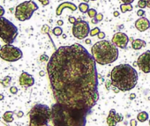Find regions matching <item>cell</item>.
<instances>
[{"label":"cell","instance_id":"7","mask_svg":"<svg viewBox=\"0 0 150 126\" xmlns=\"http://www.w3.org/2000/svg\"><path fill=\"white\" fill-rule=\"evenodd\" d=\"M38 10V6L33 0L25 1L20 4L15 9V18L19 21H26L31 19L34 12Z\"/></svg>","mask_w":150,"mask_h":126},{"label":"cell","instance_id":"1","mask_svg":"<svg viewBox=\"0 0 150 126\" xmlns=\"http://www.w3.org/2000/svg\"><path fill=\"white\" fill-rule=\"evenodd\" d=\"M96 62L80 44L61 46L51 55L47 72L56 102L90 112L99 99Z\"/></svg>","mask_w":150,"mask_h":126},{"label":"cell","instance_id":"29","mask_svg":"<svg viewBox=\"0 0 150 126\" xmlns=\"http://www.w3.org/2000/svg\"><path fill=\"white\" fill-rule=\"evenodd\" d=\"M137 15H138V16H140V17L144 16V15H145V11L143 9H140L139 11L137 12Z\"/></svg>","mask_w":150,"mask_h":126},{"label":"cell","instance_id":"47","mask_svg":"<svg viewBox=\"0 0 150 126\" xmlns=\"http://www.w3.org/2000/svg\"><path fill=\"white\" fill-rule=\"evenodd\" d=\"M148 124H149V126H150V120H149V122H148Z\"/></svg>","mask_w":150,"mask_h":126},{"label":"cell","instance_id":"37","mask_svg":"<svg viewBox=\"0 0 150 126\" xmlns=\"http://www.w3.org/2000/svg\"><path fill=\"white\" fill-rule=\"evenodd\" d=\"M124 4H132V3L134 1V0H121Z\"/></svg>","mask_w":150,"mask_h":126},{"label":"cell","instance_id":"12","mask_svg":"<svg viewBox=\"0 0 150 126\" xmlns=\"http://www.w3.org/2000/svg\"><path fill=\"white\" fill-rule=\"evenodd\" d=\"M20 85L22 87L25 88H28V87L32 86L34 84V78L32 75H30L29 73L26 72H23L20 74L19 78Z\"/></svg>","mask_w":150,"mask_h":126},{"label":"cell","instance_id":"41","mask_svg":"<svg viewBox=\"0 0 150 126\" xmlns=\"http://www.w3.org/2000/svg\"><path fill=\"white\" fill-rule=\"evenodd\" d=\"M63 24H64V22H63V20H58V26H62Z\"/></svg>","mask_w":150,"mask_h":126},{"label":"cell","instance_id":"44","mask_svg":"<svg viewBox=\"0 0 150 126\" xmlns=\"http://www.w3.org/2000/svg\"><path fill=\"white\" fill-rule=\"evenodd\" d=\"M114 16L115 17H118L119 16V12H114Z\"/></svg>","mask_w":150,"mask_h":126},{"label":"cell","instance_id":"2","mask_svg":"<svg viewBox=\"0 0 150 126\" xmlns=\"http://www.w3.org/2000/svg\"><path fill=\"white\" fill-rule=\"evenodd\" d=\"M88 113L56 102L51 107L50 120L54 126H85Z\"/></svg>","mask_w":150,"mask_h":126},{"label":"cell","instance_id":"31","mask_svg":"<svg viewBox=\"0 0 150 126\" xmlns=\"http://www.w3.org/2000/svg\"><path fill=\"white\" fill-rule=\"evenodd\" d=\"M68 20H69V22L72 23V24H74V23L77 21V20L75 19L74 17H72V16H70L69 18H68Z\"/></svg>","mask_w":150,"mask_h":126},{"label":"cell","instance_id":"14","mask_svg":"<svg viewBox=\"0 0 150 126\" xmlns=\"http://www.w3.org/2000/svg\"><path fill=\"white\" fill-rule=\"evenodd\" d=\"M66 8H68V9L72 10V12L77 10V6H75L74 4L70 3V2H64V3H62V4H60L59 6H58V8H56V14L58 15V16H60V15L62 14L63 10L66 9Z\"/></svg>","mask_w":150,"mask_h":126},{"label":"cell","instance_id":"15","mask_svg":"<svg viewBox=\"0 0 150 126\" xmlns=\"http://www.w3.org/2000/svg\"><path fill=\"white\" fill-rule=\"evenodd\" d=\"M145 46H146V42H145V41H143L141 39H135L132 42V47L135 50H140L141 48H144Z\"/></svg>","mask_w":150,"mask_h":126},{"label":"cell","instance_id":"13","mask_svg":"<svg viewBox=\"0 0 150 126\" xmlns=\"http://www.w3.org/2000/svg\"><path fill=\"white\" fill-rule=\"evenodd\" d=\"M135 28L140 32H145L150 28V21L145 17H140L135 21Z\"/></svg>","mask_w":150,"mask_h":126},{"label":"cell","instance_id":"25","mask_svg":"<svg viewBox=\"0 0 150 126\" xmlns=\"http://www.w3.org/2000/svg\"><path fill=\"white\" fill-rule=\"evenodd\" d=\"M88 16L91 18V19H94V17L97 15V12H96V9H93V8H91V9H90V8H89V10L88 11Z\"/></svg>","mask_w":150,"mask_h":126},{"label":"cell","instance_id":"27","mask_svg":"<svg viewBox=\"0 0 150 126\" xmlns=\"http://www.w3.org/2000/svg\"><path fill=\"white\" fill-rule=\"evenodd\" d=\"M100 28H93L92 30H90V35L91 36H94V35H97L98 34L100 33Z\"/></svg>","mask_w":150,"mask_h":126},{"label":"cell","instance_id":"38","mask_svg":"<svg viewBox=\"0 0 150 126\" xmlns=\"http://www.w3.org/2000/svg\"><path fill=\"white\" fill-rule=\"evenodd\" d=\"M23 116H24V113H23L22 111H19V112H18V114H17V116L19 117V118H20V117H22Z\"/></svg>","mask_w":150,"mask_h":126},{"label":"cell","instance_id":"24","mask_svg":"<svg viewBox=\"0 0 150 126\" xmlns=\"http://www.w3.org/2000/svg\"><path fill=\"white\" fill-rule=\"evenodd\" d=\"M52 33L56 36H59V35H61L63 34V29L60 26H56L55 28H53Z\"/></svg>","mask_w":150,"mask_h":126},{"label":"cell","instance_id":"28","mask_svg":"<svg viewBox=\"0 0 150 126\" xmlns=\"http://www.w3.org/2000/svg\"><path fill=\"white\" fill-rule=\"evenodd\" d=\"M10 92H11L12 94H16L18 93V88L16 86H12L10 87Z\"/></svg>","mask_w":150,"mask_h":126},{"label":"cell","instance_id":"11","mask_svg":"<svg viewBox=\"0 0 150 126\" xmlns=\"http://www.w3.org/2000/svg\"><path fill=\"white\" fill-rule=\"evenodd\" d=\"M111 42H112L118 48H126L128 44V42H129V38H128V36L126 34L118 32V33L115 34L113 35L112 41Z\"/></svg>","mask_w":150,"mask_h":126},{"label":"cell","instance_id":"16","mask_svg":"<svg viewBox=\"0 0 150 126\" xmlns=\"http://www.w3.org/2000/svg\"><path fill=\"white\" fill-rule=\"evenodd\" d=\"M13 115H14V113L12 111H6L3 115V119L6 122H12L13 121Z\"/></svg>","mask_w":150,"mask_h":126},{"label":"cell","instance_id":"42","mask_svg":"<svg viewBox=\"0 0 150 126\" xmlns=\"http://www.w3.org/2000/svg\"><path fill=\"white\" fill-rule=\"evenodd\" d=\"M144 1H146V4H148V7L150 8V0H144Z\"/></svg>","mask_w":150,"mask_h":126},{"label":"cell","instance_id":"39","mask_svg":"<svg viewBox=\"0 0 150 126\" xmlns=\"http://www.w3.org/2000/svg\"><path fill=\"white\" fill-rule=\"evenodd\" d=\"M135 97H136V95H135V94H131V95H130V100H132L133 99H135Z\"/></svg>","mask_w":150,"mask_h":126},{"label":"cell","instance_id":"9","mask_svg":"<svg viewBox=\"0 0 150 126\" xmlns=\"http://www.w3.org/2000/svg\"><path fill=\"white\" fill-rule=\"evenodd\" d=\"M90 33L89 25L86 21L82 20H77V21L73 24L72 26V34L75 38L79 40H83L88 37Z\"/></svg>","mask_w":150,"mask_h":126},{"label":"cell","instance_id":"48","mask_svg":"<svg viewBox=\"0 0 150 126\" xmlns=\"http://www.w3.org/2000/svg\"><path fill=\"white\" fill-rule=\"evenodd\" d=\"M89 1H96V0H89Z\"/></svg>","mask_w":150,"mask_h":126},{"label":"cell","instance_id":"46","mask_svg":"<svg viewBox=\"0 0 150 126\" xmlns=\"http://www.w3.org/2000/svg\"><path fill=\"white\" fill-rule=\"evenodd\" d=\"M84 1H85V2H86V3H88V1H89V0H84Z\"/></svg>","mask_w":150,"mask_h":126},{"label":"cell","instance_id":"22","mask_svg":"<svg viewBox=\"0 0 150 126\" xmlns=\"http://www.w3.org/2000/svg\"><path fill=\"white\" fill-rule=\"evenodd\" d=\"M107 124L108 126H116V124H118V122H116V120H115V118L112 116L109 115V116L107 117Z\"/></svg>","mask_w":150,"mask_h":126},{"label":"cell","instance_id":"34","mask_svg":"<svg viewBox=\"0 0 150 126\" xmlns=\"http://www.w3.org/2000/svg\"><path fill=\"white\" fill-rule=\"evenodd\" d=\"M104 37H105V33H104V32H100V33L98 34V38H99L100 40L103 39Z\"/></svg>","mask_w":150,"mask_h":126},{"label":"cell","instance_id":"36","mask_svg":"<svg viewBox=\"0 0 150 126\" xmlns=\"http://www.w3.org/2000/svg\"><path fill=\"white\" fill-rule=\"evenodd\" d=\"M47 60H50V59L46 55H42V56H41V61H47Z\"/></svg>","mask_w":150,"mask_h":126},{"label":"cell","instance_id":"20","mask_svg":"<svg viewBox=\"0 0 150 126\" xmlns=\"http://www.w3.org/2000/svg\"><path fill=\"white\" fill-rule=\"evenodd\" d=\"M12 82V77L10 76H6L3 80H0V84L4 87H8Z\"/></svg>","mask_w":150,"mask_h":126},{"label":"cell","instance_id":"43","mask_svg":"<svg viewBox=\"0 0 150 126\" xmlns=\"http://www.w3.org/2000/svg\"><path fill=\"white\" fill-rule=\"evenodd\" d=\"M4 99V96L3 94H0V100H3Z\"/></svg>","mask_w":150,"mask_h":126},{"label":"cell","instance_id":"8","mask_svg":"<svg viewBox=\"0 0 150 126\" xmlns=\"http://www.w3.org/2000/svg\"><path fill=\"white\" fill-rule=\"evenodd\" d=\"M22 56L21 50L12 44H4L0 48V58L6 62H16L21 59Z\"/></svg>","mask_w":150,"mask_h":126},{"label":"cell","instance_id":"17","mask_svg":"<svg viewBox=\"0 0 150 126\" xmlns=\"http://www.w3.org/2000/svg\"><path fill=\"white\" fill-rule=\"evenodd\" d=\"M109 115L112 116L115 118V120H116L118 122H122V121L124 120V116H123L122 115H120V114H116V111H115V110H111L110 111Z\"/></svg>","mask_w":150,"mask_h":126},{"label":"cell","instance_id":"33","mask_svg":"<svg viewBox=\"0 0 150 126\" xmlns=\"http://www.w3.org/2000/svg\"><path fill=\"white\" fill-rule=\"evenodd\" d=\"M4 12H6V11H4V7H3V6H0V18H1V17H3V16H4Z\"/></svg>","mask_w":150,"mask_h":126},{"label":"cell","instance_id":"30","mask_svg":"<svg viewBox=\"0 0 150 126\" xmlns=\"http://www.w3.org/2000/svg\"><path fill=\"white\" fill-rule=\"evenodd\" d=\"M39 1L41 2V4H42L43 6H46L50 4V0H39Z\"/></svg>","mask_w":150,"mask_h":126},{"label":"cell","instance_id":"6","mask_svg":"<svg viewBox=\"0 0 150 126\" xmlns=\"http://www.w3.org/2000/svg\"><path fill=\"white\" fill-rule=\"evenodd\" d=\"M19 34L17 26L4 17L0 18V38L6 44H12Z\"/></svg>","mask_w":150,"mask_h":126},{"label":"cell","instance_id":"3","mask_svg":"<svg viewBox=\"0 0 150 126\" xmlns=\"http://www.w3.org/2000/svg\"><path fill=\"white\" fill-rule=\"evenodd\" d=\"M111 84L119 91L127 92L133 89L138 83V73L132 66L126 64H118L110 72Z\"/></svg>","mask_w":150,"mask_h":126},{"label":"cell","instance_id":"40","mask_svg":"<svg viewBox=\"0 0 150 126\" xmlns=\"http://www.w3.org/2000/svg\"><path fill=\"white\" fill-rule=\"evenodd\" d=\"M29 126H48V124H42V125H37V124H29Z\"/></svg>","mask_w":150,"mask_h":126},{"label":"cell","instance_id":"35","mask_svg":"<svg viewBox=\"0 0 150 126\" xmlns=\"http://www.w3.org/2000/svg\"><path fill=\"white\" fill-rule=\"evenodd\" d=\"M130 125L131 126H137V120H135V119H132L131 122H130Z\"/></svg>","mask_w":150,"mask_h":126},{"label":"cell","instance_id":"4","mask_svg":"<svg viewBox=\"0 0 150 126\" xmlns=\"http://www.w3.org/2000/svg\"><path fill=\"white\" fill-rule=\"evenodd\" d=\"M91 53L94 61L101 65L110 64L118 58V50L112 42L102 40L91 48Z\"/></svg>","mask_w":150,"mask_h":126},{"label":"cell","instance_id":"45","mask_svg":"<svg viewBox=\"0 0 150 126\" xmlns=\"http://www.w3.org/2000/svg\"><path fill=\"white\" fill-rule=\"evenodd\" d=\"M90 42H91L90 40H86V43H88V44H90Z\"/></svg>","mask_w":150,"mask_h":126},{"label":"cell","instance_id":"19","mask_svg":"<svg viewBox=\"0 0 150 126\" xmlns=\"http://www.w3.org/2000/svg\"><path fill=\"white\" fill-rule=\"evenodd\" d=\"M148 114L146 113V112L142 111V112H140V113L138 114V116H137V120L140 121V122H146V121L148 120Z\"/></svg>","mask_w":150,"mask_h":126},{"label":"cell","instance_id":"5","mask_svg":"<svg viewBox=\"0 0 150 126\" xmlns=\"http://www.w3.org/2000/svg\"><path fill=\"white\" fill-rule=\"evenodd\" d=\"M51 108L48 106L43 104H36L29 111L30 124L42 125V124H48L50 120Z\"/></svg>","mask_w":150,"mask_h":126},{"label":"cell","instance_id":"23","mask_svg":"<svg viewBox=\"0 0 150 126\" xmlns=\"http://www.w3.org/2000/svg\"><path fill=\"white\" fill-rule=\"evenodd\" d=\"M102 20H103V15L102 14V13H97V15L94 17V19H92V21H91V22H92L93 24H97L98 22L102 21Z\"/></svg>","mask_w":150,"mask_h":126},{"label":"cell","instance_id":"32","mask_svg":"<svg viewBox=\"0 0 150 126\" xmlns=\"http://www.w3.org/2000/svg\"><path fill=\"white\" fill-rule=\"evenodd\" d=\"M42 31L43 33H48V32H49V26H47V25H44V26H42Z\"/></svg>","mask_w":150,"mask_h":126},{"label":"cell","instance_id":"10","mask_svg":"<svg viewBox=\"0 0 150 126\" xmlns=\"http://www.w3.org/2000/svg\"><path fill=\"white\" fill-rule=\"evenodd\" d=\"M137 64L140 70L144 73L150 72V50H146L141 54L137 60Z\"/></svg>","mask_w":150,"mask_h":126},{"label":"cell","instance_id":"18","mask_svg":"<svg viewBox=\"0 0 150 126\" xmlns=\"http://www.w3.org/2000/svg\"><path fill=\"white\" fill-rule=\"evenodd\" d=\"M133 6L131 4H124L120 6V10H121V12L126 13V12H131L132 11Z\"/></svg>","mask_w":150,"mask_h":126},{"label":"cell","instance_id":"49","mask_svg":"<svg viewBox=\"0 0 150 126\" xmlns=\"http://www.w3.org/2000/svg\"><path fill=\"white\" fill-rule=\"evenodd\" d=\"M0 48H1V45H0Z\"/></svg>","mask_w":150,"mask_h":126},{"label":"cell","instance_id":"26","mask_svg":"<svg viewBox=\"0 0 150 126\" xmlns=\"http://www.w3.org/2000/svg\"><path fill=\"white\" fill-rule=\"evenodd\" d=\"M138 7H140V9H144V8L148 7L146 2L144 1V0H139V2H138Z\"/></svg>","mask_w":150,"mask_h":126},{"label":"cell","instance_id":"21","mask_svg":"<svg viewBox=\"0 0 150 126\" xmlns=\"http://www.w3.org/2000/svg\"><path fill=\"white\" fill-rule=\"evenodd\" d=\"M79 10L82 13H86L89 10V6H88V3H80L79 4Z\"/></svg>","mask_w":150,"mask_h":126}]
</instances>
